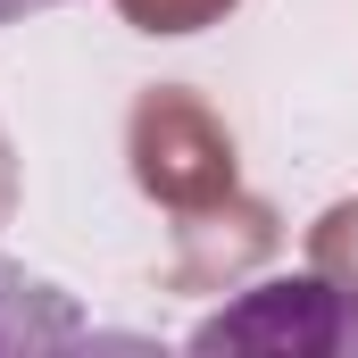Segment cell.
I'll return each instance as SVG.
<instances>
[{"mask_svg": "<svg viewBox=\"0 0 358 358\" xmlns=\"http://www.w3.org/2000/svg\"><path fill=\"white\" fill-rule=\"evenodd\" d=\"M275 242H283V217H275L259 192H234L217 208H192V217H176L167 292H242L275 259Z\"/></svg>", "mask_w": 358, "mask_h": 358, "instance_id": "cell-3", "label": "cell"}, {"mask_svg": "<svg viewBox=\"0 0 358 358\" xmlns=\"http://www.w3.org/2000/svg\"><path fill=\"white\" fill-rule=\"evenodd\" d=\"M242 0H117V17L134 25V34H159V42H183V34H208V25H225Z\"/></svg>", "mask_w": 358, "mask_h": 358, "instance_id": "cell-5", "label": "cell"}, {"mask_svg": "<svg viewBox=\"0 0 358 358\" xmlns=\"http://www.w3.org/2000/svg\"><path fill=\"white\" fill-rule=\"evenodd\" d=\"M84 342L92 325L59 283L0 259V358H50V350H84Z\"/></svg>", "mask_w": 358, "mask_h": 358, "instance_id": "cell-4", "label": "cell"}, {"mask_svg": "<svg viewBox=\"0 0 358 358\" xmlns=\"http://www.w3.org/2000/svg\"><path fill=\"white\" fill-rule=\"evenodd\" d=\"M192 350H267V358H358V292H342L334 275H267L242 283L217 317L192 325Z\"/></svg>", "mask_w": 358, "mask_h": 358, "instance_id": "cell-2", "label": "cell"}, {"mask_svg": "<svg viewBox=\"0 0 358 358\" xmlns=\"http://www.w3.org/2000/svg\"><path fill=\"white\" fill-rule=\"evenodd\" d=\"M17 142H8V125H0V225H8V217H17Z\"/></svg>", "mask_w": 358, "mask_h": 358, "instance_id": "cell-7", "label": "cell"}, {"mask_svg": "<svg viewBox=\"0 0 358 358\" xmlns=\"http://www.w3.org/2000/svg\"><path fill=\"white\" fill-rule=\"evenodd\" d=\"M42 8H59V0H0V25H25V17H42Z\"/></svg>", "mask_w": 358, "mask_h": 358, "instance_id": "cell-8", "label": "cell"}, {"mask_svg": "<svg viewBox=\"0 0 358 358\" xmlns=\"http://www.w3.org/2000/svg\"><path fill=\"white\" fill-rule=\"evenodd\" d=\"M125 176L150 208H167V225L192 208H217L242 192V150L234 125L200 100L192 84H150L125 108Z\"/></svg>", "mask_w": 358, "mask_h": 358, "instance_id": "cell-1", "label": "cell"}, {"mask_svg": "<svg viewBox=\"0 0 358 358\" xmlns=\"http://www.w3.org/2000/svg\"><path fill=\"white\" fill-rule=\"evenodd\" d=\"M308 267L334 275L342 292H358V200H334V208L308 225Z\"/></svg>", "mask_w": 358, "mask_h": 358, "instance_id": "cell-6", "label": "cell"}]
</instances>
